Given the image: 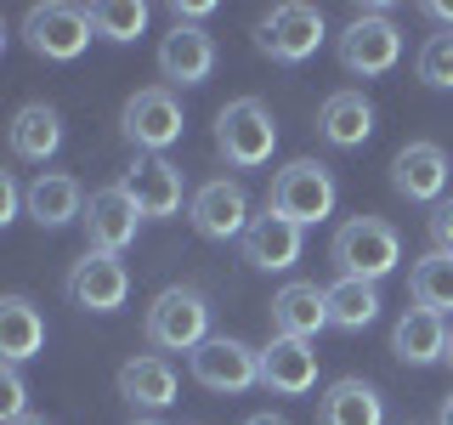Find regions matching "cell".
Returning a JSON list of instances; mask_svg holds the SVG:
<instances>
[{
	"label": "cell",
	"mask_w": 453,
	"mask_h": 425,
	"mask_svg": "<svg viewBox=\"0 0 453 425\" xmlns=\"http://www.w3.org/2000/svg\"><path fill=\"white\" fill-rule=\"evenodd\" d=\"M216 74V40L198 23H176L159 40V80L176 91V85H204Z\"/></svg>",
	"instance_id": "cell-13"
},
{
	"label": "cell",
	"mask_w": 453,
	"mask_h": 425,
	"mask_svg": "<svg viewBox=\"0 0 453 425\" xmlns=\"http://www.w3.org/2000/svg\"><path fill=\"white\" fill-rule=\"evenodd\" d=\"M91 12L85 6H63V0H46V6H28L23 18V40L35 57L46 63H74V57L91 46Z\"/></svg>",
	"instance_id": "cell-8"
},
{
	"label": "cell",
	"mask_w": 453,
	"mask_h": 425,
	"mask_svg": "<svg viewBox=\"0 0 453 425\" xmlns=\"http://www.w3.org/2000/svg\"><path fill=\"white\" fill-rule=\"evenodd\" d=\"M391 188L408 198V205H442L448 193V153L436 142H408L391 159Z\"/></svg>",
	"instance_id": "cell-15"
},
{
	"label": "cell",
	"mask_w": 453,
	"mask_h": 425,
	"mask_svg": "<svg viewBox=\"0 0 453 425\" xmlns=\"http://www.w3.org/2000/svg\"><path fill=\"white\" fill-rule=\"evenodd\" d=\"M318 136L329 142V148H363V142L374 136V103H368L363 91H334V97H323V108H318Z\"/></svg>",
	"instance_id": "cell-23"
},
{
	"label": "cell",
	"mask_w": 453,
	"mask_h": 425,
	"mask_svg": "<svg viewBox=\"0 0 453 425\" xmlns=\"http://www.w3.org/2000/svg\"><path fill=\"white\" fill-rule=\"evenodd\" d=\"M318 329H329V290L323 283H283L273 295V335L311 340Z\"/></svg>",
	"instance_id": "cell-21"
},
{
	"label": "cell",
	"mask_w": 453,
	"mask_h": 425,
	"mask_svg": "<svg viewBox=\"0 0 453 425\" xmlns=\"http://www.w3.org/2000/svg\"><path fill=\"white\" fill-rule=\"evenodd\" d=\"M181 131H188V120H181V103L170 85H142L119 108V136L142 153H165L170 142H181Z\"/></svg>",
	"instance_id": "cell-7"
},
{
	"label": "cell",
	"mask_w": 453,
	"mask_h": 425,
	"mask_svg": "<svg viewBox=\"0 0 453 425\" xmlns=\"http://www.w3.org/2000/svg\"><path fill=\"white\" fill-rule=\"evenodd\" d=\"M23 210H28L35 227L57 233V227H68V221L85 216V188L68 176V170H40V176L23 188Z\"/></svg>",
	"instance_id": "cell-16"
},
{
	"label": "cell",
	"mask_w": 453,
	"mask_h": 425,
	"mask_svg": "<svg viewBox=\"0 0 453 425\" xmlns=\"http://www.w3.org/2000/svg\"><path fill=\"white\" fill-rule=\"evenodd\" d=\"M188 221H193V233L198 238H210V244H226V238H238L244 244V233H250V188L238 176H216V182H204V188L193 193V205H188Z\"/></svg>",
	"instance_id": "cell-10"
},
{
	"label": "cell",
	"mask_w": 453,
	"mask_h": 425,
	"mask_svg": "<svg viewBox=\"0 0 453 425\" xmlns=\"http://www.w3.org/2000/svg\"><path fill=\"white\" fill-rule=\"evenodd\" d=\"M301 233L306 227H295L289 216L261 210V216L250 221V233H244V261L255 273H289V267L301 261Z\"/></svg>",
	"instance_id": "cell-18"
},
{
	"label": "cell",
	"mask_w": 453,
	"mask_h": 425,
	"mask_svg": "<svg viewBox=\"0 0 453 425\" xmlns=\"http://www.w3.org/2000/svg\"><path fill=\"white\" fill-rule=\"evenodd\" d=\"M448 363H453V335H448Z\"/></svg>",
	"instance_id": "cell-39"
},
{
	"label": "cell",
	"mask_w": 453,
	"mask_h": 425,
	"mask_svg": "<svg viewBox=\"0 0 453 425\" xmlns=\"http://www.w3.org/2000/svg\"><path fill=\"white\" fill-rule=\"evenodd\" d=\"M334 205H340V188H334V176H329V165H323V159H289L273 176V193H266V210L289 216L295 227L329 221Z\"/></svg>",
	"instance_id": "cell-5"
},
{
	"label": "cell",
	"mask_w": 453,
	"mask_h": 425,
	"mask_svg": "<svg viewBox=\"0 0 453 425\" xmlns=\"http://www.w3.org/2000/svg\"><path fill=\"white\" fill-rule=\"evenodd\" d=\"M119 188L136 198V210L148 221H170L181 210V170L165 159V153H142V159L119 176Z\"/></svg>",
	"instance_id": "cell-14"
},
{
	"label": "cell",
	"mask_w": 453,
	"mask_h": 425,
	"mask_svg": "<svg viewBox=\"0 0 453 425\" xmlns=\"http://www.w3.org/2000/svg\"><path fill=\"white\" fill-rule=\"evenodd\" d=\"M380 318V283H357V278H334L329 283V329L357 335Z\"/></svg>",
	"instance_id": "cell-27"
},
{
	"label": "cell",
	"mask_w": 453,
	"mask_h": 425,
	"mask_svg": "<svg viewBox=\"0 0 453 425\" xmlns=\"http://www.w3.org/2000/svg\"><path fill=\"white\" fill-rule=\"evenodd\" d=\"M68 301L80 312H119L131 301V267L119 261V255H103V250H85L74 267H68L63 278Z\"/></svg>",
	"instance_id": "cell-11"
},
{
	"label": "cell",
	"mask_w": 453,
	"mask_h": 425,
	"mask_svg": "<svg viewBox=\"0 0 453 425\" xmlns=\"http://www.w3.org/2000/svg\"><path fill=\"white\" fill-rule=\"evenodd\" d=\"M329 261L340 267V278L380 283V278L396 273V261H403V233H396L386 216H351V221L334 227Z\"/></svg>",
	"instance_id": "cell-1"
},
{
	"label": "cell",
	"mask_w": 453,
	"mask_h": 425,
	"mask_svg": "<svg viewBox=\"0 0 453 425\" xmlns=\"http://www.w3.org/2000/svg\"><path fill=\"white\" fill-rule=\"evenodd\" d=\"M318 425H386V397H380L374 380H334L318 403Z\"/></svg>",
	"instance_id": "cell-22"
},
{
	"label": "cell",
	"mask_w": 453,
	"mask_h": 425,
	"mask_svg": "<svg viewBox=\"0 0 453 425\" xmlns=\"http://www.w3.org/2000/svg\"><path fill=\"white\" fill-rule=\"evenodd\" d=\"M210 340V301L204 290H193V283H170V290L153 295L148 306V346L153 352H193Z\"/></svg>",
	"instance_id": "cell-3"
},
{
	"label": "cell",
	"mask_w": 453,
	"mask_h": 425,
	"mask_svg": "<svg viewBox=\"0 0 453 425\" xmlns=\"http://www.w3.org/2000/svg\"><path fill=\"white\" fill-rule=\"evenodd\" d=\"M436 425H453V391L442 397V408H436Z\"/></svg>",
	"instance_id": "cell-35"
},
{
	"label": "cell",
	"mask_w": 453,
	"mask_h": 425,
	"mask_svg": "<svg viewBox=\"0 0 453 425\" xmlns=\"http://www.w3.org/2000/svg\"><path fill=\"white\" fill-rule=\"evenodd\" d=\"M431 250H442V255H453V198H442V205L431 210Z\"/></svg>",
	"instance_id": "cell-31"
},
{
	"label": "cell",
	"mask_w": 453,
	"mask_h": 425,
	"mask_svg": "<svg viewBox=\"0 0 453 425\" xmlns=\"http://www.w3.org/2000/svg\"><path fill=\"white\" fill-rule=\"evenodd\" d=\"M403 63V28L386 6H363L351 12L346 35H340V68L357 80H380Z\"/></svg>",
	"instance_id": "cell-4"
},
{
	"label": "cell",
	"mask_w": 453,
	"mask_h": 425,
	"mask_svg": "<svg viewBox=\"0 0 453 425\" xmlns=\"http://www.w3.org/2000/svg\"><path fill=\"white\" fill-rule=\"evenodd\" d=\"M414 74L431 85V91H453V28H442V35H431L414 57Z\"/></svg>",
	"instance_id": "cell-29"
},
{
	"label": "cell",
	"mask_w": 453,
	"mask_h": 425,
	"mask_svg": "<svg viewBox=\"0 0 453 425\" xmlns=\"http://www.w3.org/2000/svg\"><path fill=\"white\" fill-rule=\"evenodd\" d=\"M46 352V318H40V306L28 301V295H6L0 301V358L12 368L40 358Z\"/></svg>",
	"instance_id": "cell-24"
},
{
	"label": "cell",
	"mask_w": 453,
	"mask_h": 425,
	"mask_svg": "<svg viewBox=\"0 0 453 425\" xmlns=\"http://www.w3.org/2000/svg\"><path fill=\"white\" fill-rule=\"evenodd\" d=\"M210 12H216L210 0H176V6H170V18H176V23H204Z\"/></svg>",
	"instance_id": "cell-33"
},
{
	"label": "cell",
	"mask_w": 453,
	"mask_h": 425,
	"mask_svg": "<svg viewBox=\"0 0 453 425\" xmlns=\"http://www.w3.org/2000/svg\"><path fill=\"white\" fill-rule=\"evenodd\" d=\"M244 425H289V420H283V414H250Z\"/></svg>",
	"instance_id": "cell-36"
},
{
	"label": "cell",
	"mask_w": 453,
	"mask_h": 425,
	"mask_svg": "<svg viewBox=\"0 0 453 425\" xmlns=\"http://www.w3.org/2000/svg\"><path fill=\"white\" fill-rule=\"evenodd\" d=\"M188 363H193V380L216 397H238V391L261 386V352L244 346L238 335H210Z\"/></svg>",
	"instance_id": "cell-9"
},
{
	"label": "cell",
	"mask_w": 453,
	"mask_h": 425,
	"mask_svg": "<svg viewBox=\"0 0 453 425\" xmlns=\"http://www.w3.org/2000/svg\"><path fill=\"white\" fill-rule=\"evenodd\" d=\"M18 205H23V188L6 176V170H0V227H6L12 216H18Z\"/></svg>",
	"instance_id": "cell-32"
},
{
	"label": "cell",
	"mask_w": 453,
	"mask_h": 425,
	"mask_svg": "<svg viewBox=\"0 0 453 425\" xmlns=\"http://www.w3.org/2000/svg\"><path fill=\"white\" fill-rule=\"evenodd\" d=\"M448 323L425 306H408L403 318L391 323V358L408 363V368H431V363H448Z\"/></svg>",
	"instance_id": "cell-19"
},
{
	"label": "cell",
	"mask_w": 453,
	"mask_h": 425,
	"mask_svg": "<svg viewBox=\"0 0 453 425\" xmlns=\"http://www.w3.org/2000/svg\"><path fill=\"white\" fill-rule=\"evenodd\" d=\"M23 403H28V397H23V375H18V368H0V420H23Z\"/></svg>",
	"instance_id": "cell-30"
},
{
	"label": "cell",
	"mask_w": 453,
	"mask_h": 425,
	"mask_svg": "<svg viewBox=\"0 0 453 425\" xmlns=\"http://www.w3.org/2000/svg\"><path fill=\"white\" fill-rule=\"evenodd\" d=\"M131 425H165V420H131Z\"/></svg>",
	"instance_id": "cell-38"
},
{
	"label": "cell",
	"mask_w": 453,
	"mask_h": 425,
	"mask_svg": "<svg viewBox=\"0 0 453 425\" xmlns=\"http://www.w3.org/2000/svg\"><path fill=\"white\" fill-rule=\"evenodd\" d=\"M261 386L273 397H306L318 386V352H311V340L273 335V346L261 352Z\"/></svg>",
	"instance_id": "cell-17"
},
{
	"label": "cell",
	"mask_w": 453,
	"mask_h": 425,
	"mask_svg": "<svg viewBox=\"0 0 453 425\" xmlns=\"http://www.w3.org/2000/svg\"><path fill=\"white\" fill-rule=\"evenodd\" d=\"M85 12H91V28L103 40H113V46H131L142 28H148V6L142 0H96Z\"/></svg>",
	"instance_id": "cell-28"
},
{
	"label": "cell",
	"mask_w": 453,
	"mask_h": 425,
	"mask_svg": "<svg viewBox=\"0 0 453 425\" xmlns=\"http://www.w3.org/2000/svg\"><path fill=\"white\" fill-rule=\"evenodd\" d=\"M12 425H46V420H40V414H23V420H12Z\"/></svg>",
	"instance_id": "cell-37"
},
{
	"label": "cell",
	"mask_w": 453,
	"mask_h": 425,
	"mask_svg": "<svg viewBox=\"0 0 453 425\" xmlns=\"http://www.w3.org/2000/svg\"><path fill=\"white\" fill-rule=\"evenodd\" d=\"M425 12H431L436 23H448V28H453V6H448V0H431V6H425Z\"/></svg>",
	"instance_id": "cell-34"
},
{
	"label": "cell",
	"mask_w": 453,
	"mask_h": 425,
	"mask_svg": "<svg viewBox=\"0 0 453 425\" xmlns=\"http://www.w3.org/2000/svg\"><path fill=\"white\" fill-rule=\"evenodd\" d=\"M278 148V120L261 97H233L216 113V153L226 159V170H261Z\"/></svg>",
	"instance_id": "cell-2"
},
{
	"label": "cell",
	"mask_w": 453,
	"mask_h": 425,
	"mask_svg": "<svg viewBox=\"0 0 453 425\" xmlns=\"http://www.w3.org/2000/svg\"><path fill=\"white\" fill-rule=\"evenodd\" d=\"M408 295H414V306L448 318V312H453V255L425 250L414 261V273H408Z\"/></svg>",
	"instance_id": "cell-26"
},
{
	"label": "cell",
	"mask_w": 453,
	"mask_h": 425,
	"mask_svg": "<svg viewBox=\"0 0 453 425\" xmlns=\"http://www.w3.org/2000/svg\"><path fill=\"white\" fill-rule=\"evenodd\" d=\"M57 148H63V113L51 103H23L12 113V153H18V159L46 165Z\"/></svg>",
	"instance_id": "cell-25"
},
{
	"label": "cell",
	"mask_w": 453,
	"mask_h": 425,
	"mask_svg": "<svg viewBox=\"0 0 453 425\" xmlns=\"http://www.w3.org/2000/svg\"><path fill=\"white\" fill-rule=\"evenodd\" d=\"M119 397L131 408H142V414H159V408L176 403V368H170V358H159V352H142V358L119 363Z\"/></svg>",
	"instance_id": "cell-20"
},
{
	"label": "cell",
	"mask_w": 453,
	"mask_h": 425,
	"mask_svg": "<svg viewBox=\"0 0 453 425\" xmlns=\"http://www.w3.org/2000/svg\"><path fill=\"white\" fill-rule=\"evenodd\" d=\"M85 250H103V255H125L136 244V227H142V210L136 198L113 182V188H96L85 198Z\"/></svg>",
	"instance_id": "cell-12"
},
{
	"label": "cell",
	"mask_w": 453,
	"mask_h": 425,
	"mask_svg": "<svg viewBox=\"0 0 453 425\" xmlns=\"http://www.w3.org/2000/svg\"><path fill=\"white\" fill-rule=\"evenodd\" d=\"M323 35H329V23H323V12L306 6V0H283V6H273L261 23H255L261 57H273L283 68H301L306 57L323 46Z\"/></svg>",
	"instance_id": "cell-6"
}]
</instances>
